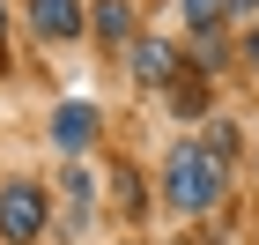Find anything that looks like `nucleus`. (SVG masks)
I'll return each mask as SVG.
<instances>
[{
    "instance_id": "f257e3e1",
    "label": "nucleus",
    "mask_w": 259,
    "mask_h": 245,
    "mask_svg": "<svg viewBox=\"0 0 259 245\" xmlns=\"http://www.w3.org/2000/svg\"><path fill=\"white\" fill-rule=\"evenodd\" d=\"M215 193H222V156L207 142H178L163 163V201L178 216H200V208H215Z\"/></svg>"
},
{
    "instance_id": "f03ea898",
    "label": "nucleus",
    "mask_w": 259,
    "mask_h": 245,
    "mask_svg": "<svg viewBox=\"0 0 259 245\" xmlns=\"http://www.w3.org/2000/svg\"><path fill=\"white\" fill-rule=\"evenodd\" d=\"M45 230V186L15 179V186H0V238L8 245H30Z\"/></svg>"
},
{
    "instance_id": "7ed1b4c3",
    "label": "nucleus",
    "mask_w": 259,
    "mask_h": 245,
    "mask_svg": "<svg viewBox=\"0 0 259 245\" xmlns=\"http://www.w3.org/2000/svg\"><path fill=\"white\" fill-rule=\"evenodd\" d=\"M30 30L45 45H67V38H81V8L74 0H30Z\"/></svg>"
},
{
    "instance_id": "20e7f679",
    "label": "nucleus",
    "mask_w": 259,
    "mask_h": 245,
    "mask_svg": "<svg viewBox=\"0 0 259 245\" xmlns=\"http://www.w3.org/2000/svg\"><path fill=\"white\" fill-rule=\"evenodd\" d=\"M134 82H178V45H163V38H134Z\"/></svg>"
},
{
    "instance_id": "39448f33",
    "label": "nucleus",
    "mask_w": 259,
    "mask_h": 245,
    "mask_svg": "<svg viewBox=\"0 0 259 245\" xmlns=\"http://www.w3.org/2000/svg\"><path fill=\"white\" fill-rule=\"evenodd\" d=\"M89 134H97V104H60L52 112V142L74 156V149H89Z\"/></svg>"
},
{
    "instance_id": "423d86ee",
    "label": "nucleus",
    "mask_w": 259,
    "mask_h": 245,
    "mask_svg": "<svg viewBox=\"0 0 259 245\" xmlns=\"http://www.w3.org/2000/svg\"><path fill=\"white\" fill-rule=\"evenodd\" d=\"M97 38L104 45H134V8L126 0H97Z\"/></svg>"
},
{
    "instance_id": "0eeeda50",
    "label": "nucleus",
    "mask_w": 259,
    "mask_h": 245,
    "mask_svg": "<svg viewBox=\"0 0 259 245\" xmlns=\"http://www.w3.org/2000/svg\"><path fill=\"white\" fill-rule=\"evenodd\" d=\"M193 60H200V75H222V60H230V45H222L215 30H200V38H193Z\"/></svg>"
},
{
    "instance_id": "6e6552de",
    "label": "nucleus",
    "mask_w": 259,
    "mask_h": 245,
    "mask_svg": "<svg viewBox=\"0 0 259 245\" xmlns=\"http://www.w3.org/2000/svg\"><path fill=\"white\" fill-rule=\"evenodd\" d=\"M193 30H215V15H230V0H178Z\"/></svg>"
},
{
    "instance_id": "1a4fd4ad",
    "label": "nucleus",
    "mask_w": 259,
    "mask_h": 245,
    "mask_svg": "<svg viewBox=\"0 0 259 245\" xmlns=\"http://www.w3.org/2000/svg\"><path fill=\"white\" fill-rule=\"evenodd\" d=\"M119 208H126V216H141V179H134V171H119Z\"/></svg>"
},
{
    "instance_id": "9d476101",
    "label": "nucleus",
    "mask_w": 259,
    "mask_h": 245,
    "mask_svg": "<svg viewBox=\"0 0 259 245\" xmlns=\"http://www.w3.org/2000/svg\"><path fill=\"white\" fill-rule=\"evenodd\" d=\"M244 60H252V67H259V30H252V38H244Z\"/></svg>"
},
{
    "instance_id": "9b49d317",
    "label": "nucleus",
    "mask_w": 259,
    "mask_h": 245,
    "mask_svg": "<svg viewBox=\"0 0 259 245\" xmlns=\"http://www.w3.org/2000/svg\"><path fill=\"white\" fill-rule=\"evenodd\" d=\"M0 38H8V8H0Z\"/></svg>"
},
{
    "instance_id": "f8f14e48",
    "label": "nucleus",
    "mask_w": 259,
    "mask_h": 245,
    "mask_svg": "<svg viewBox=\"0 0 259 245\" xmlns=\"http://www.w3.org/2000/svg\"><path fill=\"white\" fill-rule=\"evenodd\" d=\"M230 8H259V0H230Z\"/></svg>"
}]
</instances>
